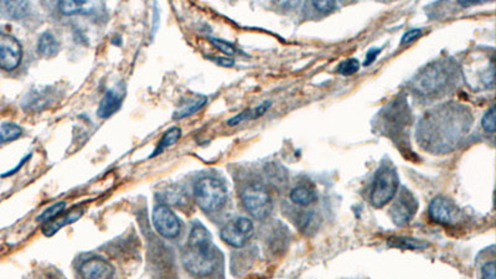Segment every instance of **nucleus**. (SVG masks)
I'll use <instances>...</instances> for the list:
<instances>
[{
	"instance_id": "f257e3e1",
	"label": "nucleus",
	"mask_w": 496,
	"mask_h": 279,
	"mask_svg": "<svg viewBox=\"0 0 496 279\" xmlns=\"http://www.w3.org/2000/svg\"><path fill=\"white\" fill-rule=\"evenodd\" d=\"M185 269L196 277H206L215 271V253L211 244V235L206 227L195 224L190 232L186 251L184 252Z\"/></svg>"
},
{
	"instance_id": "f03ea898",
	"label": "nucleus",
	"mask_w": 496,
	"mask_h": 279,
	"mask_svg": "<svg viewBox=\"0 0 496 279\" xmlns=\"http://www.w3.org/2000/svg\"><path fill=\"white\" fill-rule=\"evenodd\" d=\"M194 197L197 206L204 213H215L224 206L227 200V190L219 179L206 177L194 186Z\"/></svg>"
},
{
	"instance_id": "7ed1b4c3",
	"label": "nucleus",
	"mask_w": 496,
	"mask_h": 279,
	"mask_svg": "<svg viewBox=\"0 0 496 279\" xmlns=\"http://www.w3.org/2000/svg\"><path fill=\"white\" fill-rule=\"evenodd\" d=\"M452 78L448 62H433L414 78V89L420 96H431L447 87Z\"/></svg>"
},
{
	"instance_id": "20e7f679",
	"label": "nucleus",
	"mask_w": 496,
	"mask_h": 279,
	"mask_svg": "<svg viewBox=\"0 0 496 279\" xmlns=\"http://www.w3.org/2000/svg\"><path fill=\"white\" fill-rule=\"evenodd\" d=\"M398 189V175L396 169L389 163H384L378 168L373 179L370 201L376 208H384L396 196Z\"/></svg>"
},
{
	"instance_id": "39448f33",
	"label": "nucleus",
	"mask_w": 496,
	"mask_h": 279,
	"mask_svg": "<svg viewBox=\"0 0 496 279\" xmlns=\"http://www.w3.org/2000/svg\"><path fill=\"white\" fill-rule=\"evenodd\" d=\"M241 200L248 214L257 220L266 219L272 211V197L262 184L248 185L242 191Z\"/></svg>"
},
{
	"instance_id": "423d86ee",
	"label": "nucleus",
	"mask_w": 496,
	"mask_h": 279,
	"mask_svg": "<svg viewBox=\"0 0 496 279\" xmlns=\"http://www.w3.org/2000/svg\"><path fill=\"white\" fill-rule=\"evenodd\" d=\"M254 233V222L247 217H237L222 227L221 238L232 247H243Z\"/></svg>"
},
{
	"instance_id": "0eeeda50",
	"label": "nucleus",
	"mask_w": 496,
	"mask_h": 279,
	"mask_svg": "<svg viewBox=\"0 0 496 279\" xmlns=\"http://www.w3.org/2000/svg\"><path fill=\"white\" fill-rule=\"evenodd\" d=\"M23 60V48L17 37L0 33V69L14 71Z\"/></svg>"
},
{
	"instance_id": "6e6552de",
	"label": "nucleus",
	"mask_w": 496,
	"mask_h": 279,
	"mask_svg": "<svg viewBox=\"0 0 496 279\" xmlns=\"http://www.w3.org/2000/svg\"><path fill=\"white\" fill-rule=\"evenodd\" d=\"M153 225L158 233L166 238H177L181 230L177 215L164 204H159L154 208Z\"/></svg>"
},
{
	"instance_id": "1a4fd4ad",
	"label": "nucleus",
	"mask_w": 496,
	"mask_h": 279,
	"mask_svg": "<svg viewBox=\"0 0 496 279\" xmlns=\"http://www.w3.org/2000/svg\"><path fill=\"white\" fill-rule=\"evenodd\" d=\"M428 215H429L431 220L437 222V224L452 226L455 225L459 220L461 211L452 200H449L444 196H437L429 204Z\"/></svg>"
},
{
	"instance_id": "9d476101",
	"label": "nucleus",
	"mask_w": 496,
	"mask_h": 279,
	"mask_svg": "<svg viewBox=\"0 0 496 279\" xmlns=\"http://www.w3.org/2000/svg\"><path fill=\"white\" fill-rule=\"evenodd\" d=\"M417 208H418V202L416 200L414 194L411 191L403 189L391 206V219L395 225H406L414 219Z\"/></svg>"
},
{
	"instance_id": "9b49d317",
	"label": "nucleus",
	"mask_w": 496,
	"mask_h": 279,
	"mask_svg": "<svg viewBox=\"0 0 496 279\" xmlns=\"http://www.w3.org/2000/svg\"><path fill=\"white\" fill-rule=\"evenodd\" d=\"M80 272L83 279L114 278V268L112 264L102 258H89L83 262Z\"/></svg>"
},
{
	"instance_id": "f8f14e48",
	"label": "nucleus",
	"mask_w": 496,
	"mask_h": 279,
	"mask_svg": "<svg viewBox=\"0 0 496 279\" xmlns=\"http://www.w3.org/2000/svg\"><path fill=\"white\" fill-rule=\"evenodd\" d=\"M123 97L124 93H121L118 89H108L98 106L97 116L102 119L109 118L122 106Z\"/></svg>"
},
{
	"instance_id": "ddd939ff",
	"label": "nucleus",
	"mask_w": 496,
	"mask_h": 279,
	"mask_svg": "<svg viewBox=\"0 0 496 279\" xmlns=\"http://www.w3.org/2000/svg\"><path fill=\"white\" fill-rule=\"evenodd\" d=\"M100 3L95 1H85V0H66V1H60V12L67 17L72 15H89L94 14L97 10V6H100Z\"/></svg>"
},
{
	"instance_id": "4468645a",
	"label": "nucleus",
	"mask_w": 496,
	"mask_h": 279,
	"mask_svg": "<svg viewBox=\"0 0 496 279\" xmlns=\"http://www.w3.org/2000/svg\"><path fill=\"white\" fill-rule=\"evenodd\" d=\"M55 100L53 89H42V91H31L28 97L25 98L24 108L25 109H31V111H42L48 108Z\"/></svg>"
},
{
	"instance_id": "2eb2a0df",
	"label": "nucleus",
	"mask_w": 496,
	"mask_h": 279,
	"mask_svg": "<svg viewBox=\"0 0 496 279\" xmlns=\"http://www.w3.org/2000/svg\"><path fill=\"white\" fill-rule=\"evenodd\" d=\"M83 210H73L70 211L69 214L56 217L55 220L50 221L46 225L44 226V235L51 237L56 232L60 231V228L65 227L67 225H71L73 222H76L77 220H80L82 217Z\"/></svg>"
},
{
	"instance_id": "dca6fc26",
	"label": "nucleus",
	"mask_w": 496,
	"mask_h": 279,
	"mask_svg": "<svg viewBox=\"0 0 496 279\" xmlns=\"http://www.w3.org/2000/svg\"><path fill=\"white\" fill-rule=\"evenodd\" d=\"M60 42L55 37L53 33L45 31L42 33L39 42H37V53L44 59H53L56 55L59 54Z\"/></svg>"
},
{
	"instance_id": "f3484780",
	"label": "nucleus",
	"mask_w": 496,
	"mask_h": 279,
	"mask_svg": "<svg viewBox=\"0 0 496 279\" xmlns=\"http://www.w3.org/2000/svg\"><path fill=\"white\" fill-rule=\"evenodd\" d=\"M29 6L26 1H3L0 3V12L6 18L23 19L29 14Z\"/></svg>"
},
{
	"instance_id": "a211bd4d",
	"label": "nucleus",
	"mask_w": 496,
	"mask_h": 279,
	"mask_svg": "<svg viewBox=\"0 0 496 279\" xmlns=\"http://www.w3.org/2000/svg\"><path fill=\"white\" fill-rule=\"evenodd\" d=\"M290 200L299 205V206H308L310 204L317 201V192L312 186L308 185H299L290 191Z\"/></svg>"
},
{
	"instance_id": "6ab92c4d",
	"label": "nucleus",
	"mask_w": 496,
	"mask_h": 279,
	"mask_svg": "<svg viewBox=\"0 0 496 279\" xmlns=\"http://www.w3.org/2000/svg\"><path fill=\"white\" fill-rule=\"evenodd\" d=\"M387 244L391 247H397L402 250H422L429 246L428 242L411 237H391L387 240Z\"/></svg>"
},
{
	"instance_id": "aec40b11",
	"label": "nucleus",
	"mask_w": 496,
	"mask_h": 279,
	"mask_svg": "<svg viewBox=\"0 0 496 279\" xmlns=\"http://www.w3.org/2000/svg\"><path fill=\"white\" fill-rule=\"evenodd\" d=\"M180 137H181V129L179 127H172L161 137L158 147L155 148L153 154L150 155V156L153 158L155 155H159L160 153H163L166 148L174 145L180 139Z\"/></svg>"
},
{
	"instance_id": "412c9836",
	"label": "nucleus",
	"mask_w": 496,
	"mask_h": 279,
	"mask_svg": "<svg viewBox=\"0 0 496 279\" xmlns=\"http://www.w3.org/2000/svg\"><path fill=\"white\" fill-rule=\"evenodd\" d=\"M206 103V97H200V98H197V100H193V101H190L188 105H185L183 107L179 108L177 112L174 113L172 118L180 120V119L190 117V116L195 114L196 112H199L201 108L204 107Z\"/></svg>"
},
{
	"instance_id": "4be33fe9",
	"label": "nucleus",
	"mask_w": 496,
	"mask_h": 279,
	"mask_svg": "<svg viewBox=\"0 0 496 279\" xmlns=\"http://www.w3.org/2000/svg\"><path fill=\"white\" fill-rule=\"evenodd\" d=\"M21 134H23L21 127L12 122H6L0 125V144L17 141L18 138L21 137Z\"/></svg>"
},
{
	"instance_id": "5701e85b",
	"label": "nucleus",
	"mask_w": 496,
	"mask_h": 279,
	"mask_svg": "<svg viewBox=\"0 0 496 279\" xmlns=\"http://www.w3.org/2000/svg\"><path fill=\"white\" fill-rule=\"evenodd\" d=\"M65 201L56 202V204H53V206H50V208H46V210H45V211H44V213H42V214L37 217V221H39V222H45V224H48L50 221L55 220L56 217H59L60 215L64 213V210H65Z\"/></svg>"
},
{
	"instance_id": "b1692460",
	"label": "nucleus",
	"mask_w": 496,
	"mask_h": 279,
	"mask_svg": "<svg viewBox=\"0 0 496 279\" xmlns=\"http://www.w3.org/2000/svg\"><path fill=\"white\" fill-rule=\"evenodd\" d=\"M360 64L356 59L344 60L343 62L337 67V71L340 72L344 76H350L354 75L355 72L359 71Z\"/></svg>"
},
{
	"instance_id": "393cba45",
	"label": "nucleus",
	"mask_w": 496,
	"mask_h": 279,
	"mask_svg": "<svg viewBox=\"0 0 496 279\" xmlns=\"http://www.w3.org/2000/svg\"><path fill=\"white\" fill-rule=\"evenodd\" d=\"M481 125H483L484 131L488 133L495 132V107L494 106L489 108L485 113L483 120H481Z\"/></svg>"
},
{
	"instance_id": "a878e982",
	"label": "nucleus",
	"mask_w": 496,
	"mask_h": 279,
	"mask_svg": "<svg viewBox=\"0 0 496 279\" xmlns=\"http://www.w3.org/2000/svg\"><path fill=\"white\" fill-rule=\"evenodd\" d=\"M210 42H211L215 48L220 50L221 53H224V55H227V56H232V55L236 54V48L230 42L215 39V37H210Z\"/></svg>"
},
{
	"instance_id": "bb28decb",
	"label": "nucleus",
	"mask_w": 496,
	"mask_h": 279,
	"mask_svg": "<svg viewBox=\"0 0 496 279\" xmlns=\"http://www.w3.org/2000/svg\"><path fill=\"white\" fill-rule=\"evenodd\" d=\"M422 34H423L422 29L409 30L405 35L402 36V45H408V44H411V42H416L417 39H420Z\"/></svg>"
},
{
	"instance_id": "cd10ccee",
	"label": "nucleus",
	"mask_w": 496,
	"mask_h": 279,
	"mask_svg": "<svg viewBox=\"0 0 496 279\" xmlns=\"http://www.w3.org/2000/svg\"><path fill=\"white\" fill-rule=\"evenodd\" d=\"M313 6L315 8V10H318L320 12H329L335 8V1H326V0H321V1H313Z\"/></svg>"
},
{
	"instance_id": "c85d7f7f",
	"label": "nucleus",
	"mask_w": 496,
	"mask_h": 279,
	"mask_svg": "<svg viewBox=\"0 0 496 279\" xmlns=\"http://www.w3.org/2000/svg\"><path fill=\"white\" fill-rule=\"evenodd\" d=\"M495 262L490 261L485 263L481 269V279H495Z\"/></svg>"
},
{
	"instance_id": "c756f323",
	"label": "nucleus",
	"mask_w": 496,
	"mask_h": 279,
	"mask_svg": "<svg viewBox=\"0 0 496 279\" xmlns=\"http://www.w3.org/2000/svg\"><path fill=\"white\" fill-rule=\"evenodd\" d=\"M380 51H381V48H370V50H369V51H367L366 60H365V62H364V65H365V66L371 65L372 62H373V61H375V59H376V57H378V55L380 54Z\"/></svg>"
},
{
	"instance_id": "7c9ffc66",
	"label": "nucleus",
	"mask_w": 496,
	"mask_h": 279,
	"mask_svg": "<svg viewBox=\"0 0 496 279\" xmlns=\"http://www.w3.org/2000/svg\"><path fill=\"white\" fill-rule=\"evenodd\" d=\"M213 60V62H216L218 65L224 66V67H231V66L235 65V61L233 60L227 59V57H218V56H213L210 57Z\"/></svg>"
}]
</instances>
